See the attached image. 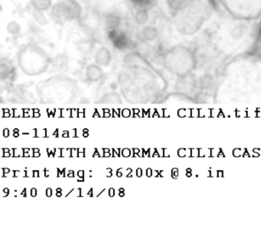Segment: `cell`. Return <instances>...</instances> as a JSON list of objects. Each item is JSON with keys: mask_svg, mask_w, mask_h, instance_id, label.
I'll list each match as a JSON object with an SVG mask.
<instances>
[{"mask_svg": "<svg viewBox=\"0 0 261 226\" xmlns=\"http://www.w3.org/2000/svg\"><path fill=\"white\" fill-rule=\"evenodd\" d=\"M117 83L122 97L130 104H150L161 98L167 83L138 53H130L122 62V69L117 76Z\"/></svg>", "mask_w": 261, "mask_h": 226, "instance_id": "6da1fadb", "label": "cell"}, {"mask_svg": "<svg viewBox=\"0 0 261 226\" xmlns=\"http://www.w3.org/2000/svg\"><path fill=\"white\" fill-rule=\"evenodd\" d=\"M36 91L43 104H71L80 97V87L72 78L57 74L37 84Z\"/></svg>", "mask_w": 261, "mask_h": 226, "instance_id": "7a4b0ae2", "label": "cell"}, {"mask_svg": "<svg viewBox=\"0 0 261 226\" xmlns=\"http://www.w3.org/2000/svg\"><path fill=\"white\" fill-rule=\"evenodd\" d=\"M175 29L182 35H192L211 16L210 6L203 0H191L172 13Z\"/></svg>", "mask_w": 261, "mask_h": 226, "instance_id": "3957f363", "label": "cell"}, {"mask_svg": "<svg viewBox=\"0 0 261 226\" xmlns=\"http://www.w3.org/2000/svg\"><path fill=\"white\" fill-rule=\"evenodd\" d=\"M163 66L172 74L183 77L197 69L198 56L191 49L177 45L166 51L163 55Z\"/></svg>", "mask_w": 261, "mask_h": 226, "instance_id": "277c9868", "label": "cell"}, {"mask_svg": "<svg viewBox=\"0 0 261 226\" xmlns=\"http://www.w3.org/2000/svg\"><path fill=\"white\" fill-rule=\"evenodd\" d=\"M17 62L25 74L37 76L46 72L52 60L44 50L34 45H28L19 51Z\"/></svg>", "mask_w": 261, "mask_h": 226, "instance_id": "5b68a950", "label": "cell"}, {"mask_svg": "<svg viewBox=\"0 0 261 226\" xmlns=\"http://www.w3.org/2000/svg\"><path fill=\"white\" fill-rule=\"evenodd\" d=\"M234 19L250 21L261 17V0H219Z\"/></svg>", "mask_w": 261, "mask_h": 226, "instance_id": "8992f818", "label": "cell"}, {"mask_svg": "<svg viewBox=\"0 0 261 226\" xmlns=\"http://www.w3.org/2000/svg\"><path fill=\"white\" fill-rule=\"evenodd\" d=\"M82 6L75 0H62L54 4L51 15L58 23H66L81 18Z\"/></svg>", "mask_w": 261, "mask_h": 226, "instance_id": "52a82bcc", "label": "cell"}, {"mask_svg": "<svg viewBox=\"0 0 261 226\" xmlns=\"http://www.w3.org/2000/svg\"><path fill=\"white\" fill-rule=\"evenodd\" d=\"M7 98L13 103H35V96L33 93L27 90L25 87L17 86L10 88L7 92Z\"/></svg>", "mask_w": 261, "mask_h": 226, "instance_id": "ba28073f", "label": "cell"}, {"mask_svg": "<svg viewBox=\"0 0 261 226\" xmlns=\"http://www.w3.org/2000/svg\"><path fill=\"white\" fill-rule=\"evenodd\" d=\"M246 55L252 58L261 59V19L257 28L256 33L254 35V38L251 47L247 52Z\"/></svg>", "mask_w": 261, "mask_h": 226, "instance_id": "9c48e42d", "label": "cell"}, {"mask_svg": "<svg viewBox=\"0 0 261 226\" xmlns=\"http://www.w3.org/2000/svg\"><path fill=\"white\" fill-rule=\"evenodd\" d=\"M85 75L88 82H98L103 79L104 72L100 66H98L97 64H91L86 68Z\"/></svg>", "mask_w": 261, "mask_h": 226, "instance_id": "30bf717a", "label": "cell"}, {"mask_svg": "<svg viewBox=\"0 0 261 226\" xmlns=\"http://www.w3.org/2000/svg\"><path fill=\"white\" fill-rule=\"evenodd\" d=\"M112 55L110 51L106 47L98 49L95 54V63L100 67H107L110 65Z\"/></svg>", "mask_w": 261, "mask_h": 226, "instance_id": "8fae6325", "label": "cell"}, {"mask_svg": "<svg viewBox=\"0 0 261 226\" xmlns=\"http://www.w3.org/2000/svg\"><path fill=\"white\" fill-rule=\"evenodd\" d=\"M99 103L106 104V103H114V104H121V96L119 93L115 91H107L102 95L99 98Z\"/></svg>", "mask_w": 261, "mask_h": 226, "instance_id": "7c38bea8", "label": "cell"}, {"mask_svg": "<svg viewBox=\"0 0 261 226\" xmlns=\"http://www.w3.org/2000/svg\"><path fill=\"white\" fill-rule=\"evenodd\" d=\"M31 5L39 12L47 11L52 7V0H30Z\"/></svg>", "mask_w": 261, "mask_h": 226, "instance_id": "4fadbf2b", "label": "cell"}, {"mask_svg": "<svg viewBox=\"0 0 261 226\" xmlns=\"http://www.w3.org/2000/svg\"><path fill=\"white\" fill-rule=\"evenodd\" d=\"M2 73H1V77L2 80H9L10 82L12 81V79L14 78V73H15V70L14 68H12V66L10 65H6L5 63H2Z\"/></svg>", "mask_w": 261, "mask_h": 226, "instance_id": "5bb4252c", "label": "cell"}, {"mask_svg": "<svg viewBox=\"0 0 261 226\" xmlns=\"http://www.w3.org/2000/svg\"><path fill=\"white\" fill-rule=\"evenodd\" d=\"M132 5H135L139 10H147L153 4L154 0H130Z\"/></svg>", "mask_w": 261, "mask_h": 226, "instance_id": "9a60e30c", "label": "cell"}, {"mask_svg": "<svg viewBox=\"0 0 261 226\" xmlns=\"http://www.w3.org/2000/svg\"><path fill=\"white\" fill-rule=\"evenodd\" d=\"M143 35H144V38L147 41H153L155 39L157 38L158 36V31L155 28L152 27H147L143 30Z\"/></svg>", "mask_w": 261, "mask_h": 226, "instance_id": "2e32d148", "label": "cell"}, {"mask_svg": "<svg viewBox=\"0 0 261 226\" xmlns=\"http://www.w3.org/2000/svg\"><path fill=\"white\" fill-rule=\"evenodd\" d=\"M191 0H167L170 11L173 13L174 11L181 8L183 5L189 3Z\"/></svg>", "mask_w": 261, "mask_h": 226, "instance_id": "e0dca14e", "label": "cell"}]
</instances>
